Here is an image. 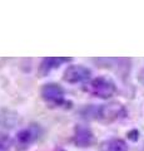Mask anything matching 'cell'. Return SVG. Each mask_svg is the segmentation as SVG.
Masks as SVG:
<instances>
[{"instance_id":"obj_1","label":"cell","mask_w":144,"mask_h":151,"mask_svg":"<svg viewBox=\"0 0 144 151\" xmlns=\"http://www.w3.org/2000/svg\"><path fill=\"white\" fill-rule=\"evenodd\" d=\"M89 115L93 116V119L101 121L104 124H110L119 119H123L127 115L124 106L119 102H109L100 105L99 107H92L88 111Z\"/></svg>"},{"instance_id":"obj_2","label":"cell","mask_w":144,"mask_h":151,"mask_svg":"<svg viewBox=\"0 0 144 151\" xmlns=\"http://www.w3.org/2000/svg\"><path fill=\"white\" fill-rule=\"evenodd\" d=\"M84 89L94 97L101 98V100H108V98L113 97L114 93L117 92V84L114 83L113 79L100 76V77L93 78L92 81L88 82Z\"/></svg>"},{"instance_id":"obj_3","label":"cell","mask_w":144,"mask_h":151,"mask_svg":"<svg viewBox=\"0 0 144 151\" xmlns=\"http://www.w3.org/2000/svg\"><path fill=\"white\" fill-rule=\"evenodd\" d=\"M41 98L49 103L50 106H55V107H64V108H70L72 107V102L65 100V92L64 88L58 83H46L41 87Z\"/></svg>"},{"instance_id":"obj_4","label":"cell","mask_w":144,"mask_h":151,"mask_svg":"<svg viewBox=\"0 0 144 151\" xmlns=\"http://www.w3.org/2000/svg\"><path fill=\"white\" fill-rule=\"evenodd\" d=\"M90 77H92V70L83 64L68 65L67 69L63 73V79L67 83H70V84L88 82Z\"/></svg>"},{"instance_id":"obj_5","label":"cell","mask_w":144,"mask_h":151,"mask_svg":"<svg viewBox=\"0 0 144 151\" xmlns=\"http://www.w3.org/2000/svg\"><path fill=\"white\" fill-rule=\"evenodd\" d=\"M41 135H43L41 126L38 124H31L18 132L15 141L21 147H29L31 144H34L36 140H39L41 137Z\"/></svg>"},{"instance_id":"obj_6","label":"cell","mask_w":144,"mask_h":151,"mask_svg":"<svg viewBox=\"0 0 144 151\" xmlns=\"http://www.w3.org/2000/svg\"><path fill=\"white\" fill-rule=\"evenodd\" d=\"M94 141V134L85 125H77L74 127L73 142L77 147H89Z\"/></svg>"},{"instance_id":"obj_7","label":"cell","mask_w":144,"mask_h":151,"mask_svg":"<svg viewBox=\"0 0 144 151\" xmlns=\"http://www.w3.org/2000/svg\"><path fill=\"white\" fill-rule=\"evenodd\" d=\"M72 58H64V57H49V58H44L41 60V64H40V68H39V72L41 74V77L49 74L53 69H57L59 68L63 63H68V62H72Z\"/></svg>"},{"instance_id":"obj_8","label":"cell","mask_w":144,"mask_h":151,"mask_svg":"<svg viewBox=\"0 0 144 151\" xmlns=\"http://www.w3.org/2000/svg\"><path fill=\"white\" fill-rule=\"evenodd\" d=\"M128 145L122 139H110L101 144V151H128Z\"/></svg>"},{"instance_id":"obj_9","label":"cell","mask_w":144,"mask_h":151,"mask_svg":"<svg viewBox=\"0 0 144 151\" xmlns=\"http://www.w3.org/2000/svg\"><path fill=\"white\" fill-rule=\"evenodd\" d=\"M13 146V140L6 134H0V151H9Z\"/></svg>"},{"instance_id":"obj_10","label":"cell","mask_w":144,"mask_h":151,"mask_svg":"<svg viewBox=\"0 0 144 151\" xmlns=\"http://www.w3.org/2000/svg\"><path fill=\"white\" fill-rule=\"evenodd\" d=\"M127 136H128V139H129V140L137 141V140L139 139V131H138V130H132V131H129V132H128Z\"/></svg>"},{"instance_id":"obj_11","label":"cell","mask_w":144,"mask_h":151,"mask_svg":"<svg viewBox=\"0 0 144 151\" xmlns=\"http://www.w3.org/2000/svg\"><path fill=\"white\" fill-rule=\"evenodd\" d=\"M55 151H65L64 149H60V147H58V149H55Z\"/></svg>"}]
</instances>
